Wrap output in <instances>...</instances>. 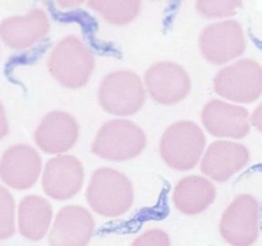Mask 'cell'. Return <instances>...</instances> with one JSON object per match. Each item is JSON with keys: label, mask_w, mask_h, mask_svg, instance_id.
I'll return each instance as SVG.
<instances>
[{"label": "cell", "mask_w": 262, "mask_h": 246, "mask_svg": "<svg viewBox=\"0 0 262 246\" xmlns=\"http://www.w3.org/2000/svg\"><path fill=\"white\" fill-rule=\"evenodd\" d=\"M86 199L92 212L102 218L127 214L135 202V189L127 174L110 167H101L91 176Z\"/></svg>", "instance_id": "6da1fadb"}, {"label": "cell", "mask_w": 262, "mask_h": 246, "mask_svg": "<svg viewBox=\"0 0 262 246\" xmlns=\"http://www.w3.org/2000/svg\"><path fill=\"white\" fill-rule=\"evenodd\" d=\"M48 69L61 86L71 90L81 89L94 73V54L81 37L66 36L49 54Z\"/></svg>", "instance_id": "7a4b0ae2"}, {"label": "cell", "mask_w": 262, "mask_h": 246, "mask_svg": "<svg viewBox=\"0 0 262 246\" xmlns=\"http://www.w3.org/2000/svg\"><path fill=\"white\" fill-rule=\"evenodd\" d=\"M206 150V135L192 120H177L164 131L159 154L169 168L188 172L196 168Z\"/></svg>", "instance_id": "3957f363"}, {"label": "cell", "mask_w": 262, "mask_h": 246, "mask_svg": "<svg viewBox=\"0 0 262 246\" xmlns=\"http://www.w3.org/2000/svg\"><path fill=\"white\" fill-rule=\"evenodd\" d=\"M146 145L147 137L142 127L125 118H115L97 130L91 151L105 160L125 161L140 156Z\"/></svg>", "instance_id": "277c9868"}, {"label": "cell", "mask_w": 262, "mask_h": 246, "mask_svg": "<svg viewBox=\"0 0 262 246\" xmlns=\"http://www.w3.org/2000/svg\"><path fill=\"white\" fill-rule=\"evenodd\" d=\"M143 79L130 69H118L102 78L97 101L104 112L115 117H128L140 112L146 102Z\"/></svg>", "instance_id": "5b68a950"}, {"label": "cell", "mask_w": 262, "mask_h": 246, "mask_svg": "<svg viewBox=\"0 0 262 246\" xmlns=\"http://www.w3.org/2000/svg\"><path fill=\"white\" fill-rule=\"evenodd\" d=\"M214 91L233 104H252L262 96V66L253 59H238L214 77Z\"/></svg>", "instance_id": "8992f818"}, {"label": "cell", "mask_w": 262, "mask_h": 246, "mask_svg": "<svg viewBox=\"0 0 262 246\" xmlns=\"http://www.w3.org/2000/svg\"><path fill=\"white\" fill-rule=\"evenodd\" d=\"M261 207L250 194H241L223 212L219 233L229 246H253L260 237Z\"/></svg>", "instance_id": "52a82bcc"}, {"label": "cell", "mask_w": 262, "mask_h": 246, "mask_svg": "<svg viewBox=\"0 0 262 246\" xmlns=\"http://www.w3.org/2000/svg\"><path fill=\"white\" fill-rule=\"evenodd\" d=\"M247 48L243 26L235 19L212 22L201 31L199 49L209 63L223 66L237 60Z\"/></svg>", "instance_id": "ba28073f"}, {"label": "cell", "mask_w": 262, "mask_h": 246, "mask_svg": "<svg viewBox=\"0 0 262 246\" xmlns=\"http://www.w3.org/2000/svg\"><path fill=\"white\" fill-rule=\"evenodd\" d=\"M146 92L160 105H176L183 101L192 90L188 72L171 60L156 61L143 76Z\"/></svg>", "instance_id": "9c48e42d"}, {"label": "cell", "mask_w": 262, "mask_h": 246, "mask_svg": "<svg viewBox=\"0 0 262 246\" xmlns=\"http://www.w3.org/2000/svg\"><path fill=\"white\" fill-rule=\"evenodd\" d=\"M205 130L219 140H241L251 131V115L245 107L223 99H211L201 110Z\"/></svg>", "instance_id": "30bf717a"}, {"label": "cell", "mask_w": 262, "mask_h": 246, "mask_svg": "<svg viewBox=\"0 0 262 246\" xmlns=\"http://www.w3.org/2000/svg\"><path fill=\"white\" fill-rule=\"evenodd\" d=\"M42 171V158L27 144L9 146L0 158V179L13 190L25 191L33 187Z\"/></svg>", "instance_id": "8fae6325"}, {"label": "cell", "mask_w": 262, "mask_h": 246, "mask_svg": "<svg viewBox=\"0 0 262 246\" xmlns=\"http://www.w3.org/2000/svg\"><path fill=\"white\" fill-rule=\"evenodd\" d=\"M84 168L74 155L63 154L49 159L43 166L41 186L50 199L69 200L83 187Z\"/></svg>", "instance_id": "7c38bea8"}, {"label": "cell", "mask_w": 262, "mask_h": 246, "mask_svg": "<svg viewBox=\"0 0 262 246\" xmlns=\"http://www.w3.org/2000/svg\"><path fill=\"white\" fill-rule=\"evenodd\" d=\"M96 222L89 209L81 205H66L58 210L48 235L50 246H89Z\"/></svg>", "instance_id": "4fadbf2b"}, {"label": "cell", "mask_w": 262, "mask_h": 246, "mask_svg": "<svg viewBox=\"0 0 262 246\" xmlns=\"http://www.w3.org/2000/svg\"><path fill=\"white\" fill-rule=\"evenodd\" d=\"M79 132L78 122L71 113L53 110L40 120L33 133V140L42 153L63 155L74 148Z\"/></svg>", "instance_id": "5bb4252c"}, {"label": "cell", "mask_w": 262, "mask_h": 246, "mask_svg": "<svg viewBox=\"0 0 262 246\" xmlns=\"http://www.w3.org/2000/svg\"><path fill=\"white\" fill-rule=\"evenodd\" d=\"M250 160L251 153L247 146L233 140H217L206 148L200 168L212 182H227Z\"/></svg>", "instance_id": "9a60e30c"}, {"label": "cell", "mask_w": 262, "mask_h": 246, "mask_svg": "<svg viewBox=\"0 0 262 246\" xmlns=\"http://www.w3.org/2000/svg\"><path fill=\"white\" fill-rule=\"evenodd\" d=\"M49 32L50 18L40 8H33L23 15H12L0 22V40L12 50L32 48Z\"/></svg>", "instance_id": "2e32d148"}, {"label": "cell", "mask_w": 262, "mask_h": 246, "mask_svg": "<svg viewBox=\"0 0 262 246\" xmlns=\"http://www.w3.org/2000/svg\"><path fill=\"white\" fill-rule=\"evenodd\" d=\"M53 205L40 195H27L17 207V230L22 237L40 241L48 237L54 220Z\"/></svg>", "instance_id": "e0dca14e"}, {"label": "cell", "mask_w": 262, "mask_h": 246, "mask_svg": "<svg viewBox=\"0 0 262 246\" xmlns=\"http://www.w3.org/2000/svg\"><path fill=\"white\" fill-rule=\"evenodd\" d=\"M214 182L205 176L192 174L177 182L173 190V204L184 215L204 213L216 199Z\"/></svg>", "instance_id": "ac0fdd59"}, {"label": "cell", "mask_w": 262, "mask_h": 246, "mask_svg": "<svg viewBox=\"0 0 262 246\" xmlns=\"http://www.w3.org/2000/svg\"><path fill=\"white\" fill-rule=\"evenodd\" d=\"M89 8L96 12L106 23L125 26L132 22L141 12L142 3L138 0H91Z\"/></svg>", "instance_id": "d6986e66"}, {"label": "cell", "mask_w": 262, "mask_h": 246, "mask_svg": "<svg viewBox=\"0 0 262 246\" xmlns=\"http://www.w3.org/2000/svg\"><path fill=\"white\" fill-rule=\"evenodd\" d=\"M17 231V205L9 190L0 184V241L8 240Z\"/></svg>", "instance_id": "ffe728a7"}, {"label": "cell", "mask_w": 262, "mask_h": 246, "mask_svg": "<svg viewBox=\"0 0 262 246\" xmlns=\"http://www.w3.org/2000/svg\"><path fill=\"white\" fill-rule=\"evenodd\" d=\"M242 2H228V0H199L196 9L202 17L209 19H223L237 14L242 8Z\"/></svg>", "instance_id": "44dd1931"}, {"label": "cell", "mask_w": 262, "mask_h": 246, "mask_svg": "<svg viewBox=\"0 0 262 246\" xmlns=\"http://www.w3.org/2000/svg\"><path fill=\"white\" fill-rule=\"evenodd\" d=\"M130 246H171V240L164 230L148 228L136 236Z\"/></svg>", "instance_id": "7402d4cb"}, {"label": "cell", "mask_w": 262, "mask_h": 246, "mask_svg": "<svg viewBox=\"0 0 262 246\" xmlns=\"http://www.w3.org/2000/svg\"><path fill=\"white\" fill-rule=\"evenodd\" d=\"M8 133H9V123H8L7 112L3 102L0 101V140H3Z\"/></svg>", "instance_id": "603a6c76"}, {"label": "cell", "mask_w": 262, "mask_h": 246, "mask_svg": "<svg viewBox=\"0 0 262 246\" xmlns=\"http://www.w3.org/2000/svg\"><path fill=\"white\" fill-rule=\"evenodd\" d=\"M251 126L260 131L262 133V101L255 108L253 113L251 114Z\"/></svg>", "instance_id": "cb8c5ba5"}]
</instances>
